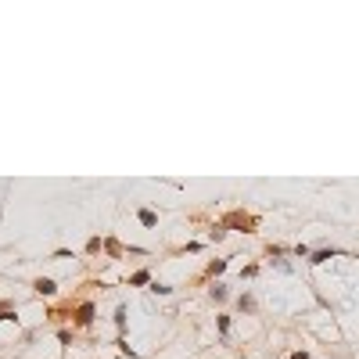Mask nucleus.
<instances>
[{"instance_id":"1","label":"nucleus","mask_w":359,"mask_h":359,"mask_svg":"<svg viewBox=\"0 0 359 359\" xmlns=\"http://www.w3.org/2000/svg\"><path fill=\"white\" fill-rule=\"evenodd\" d=\"M227 227H244V234H251L255 219H251V216H244V212H234V216H227Z\"/></svg>"},{"instance_id":"2","label":"nucleus","mask_w":359,"mask_h":359,"mask_svg":"<svg viewBox=\"0 0 359 359\" xmlns=\"http://www.w3.org/2000/svg\"><path fill=\"white\" fill-rule=\"evenodd\" d=\"M90 323H94V305L83 302V305L76 309V327H90Z\"/></svg>"},{"instance_id":"3","label":"nucleus","mask_w":359,"mask_h":359,"mask_svg":"<svg viewBox=\"0 0 359 359\" xmlns=\"http://www.w3.org/2000/svg\"><path fill=\"white\" fill-rule=\"evenodd\" d=\"M33 288H36V295H43V298H51V295H58V284H54L51 277H40V280L33 284Z\"/></svg>"},{"instance_id":"4","label":"nucleus","mask_w":359,"mask_h":359,"mask_svg":"<svg viewBox=\"0 0 359 359\" xmlns=\"http://www.w3.org/2000/svg\"><path fill=\"white\" fill-rule=\"evenodd\" d=\"M205 273H208V277H219V273H227V259H212V262L205 266Z\"/></svg>"},{"instance_id":"5","label":"nucleus","mask_w":359,"mask_h":359,"mask_svg":"<svg viewBox=\"0 0 359 359\" xmlns=\"http://www.w3.org/2000/svg\"><path fill=\"white\" fill-rule=\"evenodd\" d=\"M129 284L133 288H144V284H151V273H147V269H137V273L129 277Z\"/></svg>"},{"instance_id":"6","label":"nucleus","mask_w":359,"mask_h":359,"mask_svg":"<svg viewBox=\"0 0 359 359\" xmlns=\"http://www.w3.org/2000/svg\"><path fill=\"white\" fill-rule=\"evenodd\" d=\"M137 219L144 223V227H158V216L151 212V208H140V212H137Z\"/></svg>"},{"instance_id":"7","label":"nucleus","mask_w":359,"mask_h":359,"mask_svg":"<svg viewBox=\"0 0 359 359\" xmlns=\"http://www.w3.org/2000/svg\"><path fill=\"white\" fill-rule=\"evenodd\" d=\"M237 309H241V312H251V309H255V298H251V295H241V298H237Z\"/></svg>"},{"instance_id":"8","label":"nucleus","mask_w":359,"mask_h":359,"mask_svg":"<svg viewBox=\"0 0 359 359\" xmlns=\"http://www.w3.org/2000/svg\"><path fill=\"white\" fill-rule=\"evenodd\" d=\"M334 255H338L334 248H331V251H316V255H312L309 262H312V266H320V262H327V259H334Z\"/></svg>"},{"instance_id":"9","label":"nucleus","mask_w":359,"mask_h":359,"mask_svg":"<svg viewBox=\"0 0 359 359\" xmlns=\"http://www.w3.org/2000/svg\"><path fill=\"white\" fill-rule=\"evenodd\" d=\"M101 248H104V241H101V237H90V241H86V251H90V255H97Z\"/></svg>"},{"instance_id":"10","label":"nucleus","mask_w":359,"mask_h":359,"mask_svg":"<svg viewBox=\"0 0 359 359\" xmlns=\"http://www.w3.org/2000/svg\"><path fill=\"white\" fill-rule=\"evenodd\" d=\"M216 327H219V334H230V327H234V320H230V316H219V320H216Z\"/></svg>"},{"instance_id":"11","label":"nucleus","mask_w":359,"mask_h":359,"mask_svg":"<svg viewBox=\"0 0 359 359\" xmlns=\"http://www.w3.org/2000/svg\"><path fill=\"white\" fill-rule=\"evenodd\" d=\"M115 327H119V331H126V309L122 305L115 309Z\"/></svg>"},{"instance_id":"12","label":"nucleus","mask_w":359,"mask_h":359,"mask_svg":"<svg viewBox=\"0 0 359 359\" xmlns=\"http://www.w3.org/2000/svg\"><path fill=\"white\" fill-rule=\"evenodd\" d=\"M104 251H108V255H119L122 248H119V241H115V237H108V241H104Z\"/></svg>"},{"instance_id":"13","label":"nucleus","mask_w":359,"mask_h":359,"mask_svg":"<svg viewBox=\"0 0 359 359\" xmlns=\"http://www.w3.org/2000/svg\"><path fill=\"white\" fill-rule=\"evenodd\" d=\"M151 291H155V295H173L169 284H151Z\"/></svg>"},{"instance_id":"14","label":"nucleus","mask_w":359,"mask_h":359,"mask_svg":"<svg viewBox=\"0 0 359 359\" xmlns=\"http://www.w3.org/2000/svg\"><path fill=\"white\" fill-rule=\"evenodd\" d=\"M212 298H216V302H223V298H227V288H223V284H216V288H212Z\"/></svg>"},{"instance_id":"15","label":"nucleus","mask_w":359,"mask_h":359,"mask_svg":"<svg viewBox=\"0 0 359 359\" xmlns=\"http://www.w3.org/2000/svg\"><path fill=\"white\" fill-rule=\"evenodd\" d=\"M255 273H259V266H255V262H248V266L241 269V277H255Z\"/></svg>"},{"instance_id":"16","label":"nucleus","mask_w":359,"mask_h":359,"mask_svg":"<svg viewBox=\"0 0 359 359\" xmlns=\"http://www.w3.org/2000/svg\"><path fill=\"white\" fill-rule=\"evenodd\" d=\"M4 320H14V312H11V309H0V323H4Z\"/></svg>"},{"instance_id":"17","label":"nucleus","mask_w":359,"mask_h":359,"mask_svg":"<svg viewBox=\"0 0 359 359\" xmlns=\"http://www.w3.org/2000/svg\"><path fill=\"white\" fill-rule=\"evenodd\" d=\"M291 359H309V352H295V356H291Z\"/></svg>"}]
</instances>
